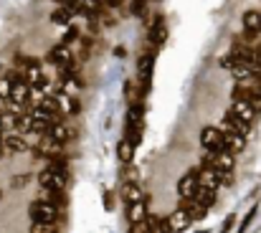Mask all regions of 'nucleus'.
I'll use <instances>...</instances> for the list:
<instances>
[{"label": "nucleus", "instance_id": "nucleus-20", "mask_svg": "<svg viewBox=\"0 0 261 233\" xmlns=\"http://www.w3.org/2000/svg\"><path fill=\"white\" fill-rule=\"evenodd\" d=\"M41 200H48V203H54V205H59V208L66 203V198H64L61 190H46V188H41Z\"/></svg>", "mask_w": 261, "mask_h": 233}, {"label": "nucleus", "instance_id": "nucleus-16", "mask_svg": "<svg viewBox=\"0 0 261 233\" xmlns=\"http://www.w3.org/2000/svg\"><path fill=\"white\" fill-rule=\"evenodd\" d=\"M5 150H10V152H25L28 147H25V140L15 132V135H8L5 137Z\"/></svg>", "mask_w": 261, "mask_h": 233}, {"label": "nucleus", "instance_id": "nucleus-12", "mask_svg": "<svg viewBox=\"0 0 261 233\" xmlns=\"http://www.w3.org/2000/svg\"><path fill=\"white\" fill-rule=\"evenodd\" d=\"M142 124H145V107H142V101H135L127 112V127L142 130Z\"/></svg>", "mask_w": 261, "mask_h": 233}, {"label": "nucleus", "instance_id": "nucleus-2", "mask_svg": "<svg viewBox=\"0 0 261 233\" xmlns=\"http://www.w3.org/2000/svg\"><path fill=\"white\" fill-rule=\"evenodd\" d=\"M200 145H203L208 152L228 150V147H226V135H223L221 127H203V130H200Z\"/></svg>", "mask_w": 261, "mask_h": 233}, {"label": "nucleus", "instance_id": "nucleus-1", "mask_svg": "<svg viewBox=\"0 0 261 233\" xmlns=\"http://www.w3.org/2000/svg\"><path fill=\"white\" fill-rule=\"evenodd\" d=\"M28 216H31L33 223H51V226H56V221H59V205H54V203L38 198V200L31 203Z\"/></svg>", "mask_w": 261, "mask_h": 233}, {"label": "nucleus", "instance_id": "nucleus-19", "mask_svg": "<svg viewBox=\"0 0 261 233\" xmlns=\"http://www.w3.org/2000/svg\"><path fill=\"white\" fill-rule=\"evenodd\" d=\"M74 13H76V8H64V5H61L59 10H54V13H51V20H54V23L66 25V23L71 20V15H74Z\"/></svg>", "mask_w": 261, "mask_h": 233}, {"label": "nucleus", "instance_id": "nucleus-18", "mask_svg": "<svg viewBox=\"0 0 261 233\" xmlns=\"http://www.w3.org/2000/svg\"><path fill=\"white\" fill-rule=\"evenodd\" d=\"M195 203H200L203 208H211L213 203H216V190H211V188H200L198 190V195L193 198Z\"/></svg>", "mask_w": 261, "mask_h": 233}, {"label": "nucleus", "instance_id": "nucleus-4", "mask_svg": "<svg viewBox=\"0 0 261 233\" xmlns=\"http://www.w3.org/2000/svg\"><path fill=\"white\" fill-rule=\"evenodd\" d=\"M198 190H200V183H198L195 170L188 172V175H182V177L177 180V195H180V200H193V198L198 195Z\"/></svg>", "mask_w": 261, "mask_h": 233}, {"label": "nucleus", "instance_id": "nucleus-28", "mask_svg": "<svg viewBox=\"0 0 261 233\" xmlns=\"http://www.w3.org/2000/svg\"><path fill=\"white\" fill-rule=\"evenodd\" d=\"M3 124H5V122H3V117H0V137H3Z\"/></svg>", "mask_w": 261, "mask_h": 233}, {"label": "nucleus", "instance_id": "nucleus-27", "mask_svg": "<svg viewBox=\"0 0 261 233\" xmlns=\"http://www.w3.org/2000/svg\"><path fill=\"white\" fill-rule=\"evenodd\" d=\"M56 3H61L64 8H76L79 5V0H56Z\"/></svg>", "mask_w": 261, "mask_h": 233}, {"label": "nucleus", "instance_id": "nucleus-26", "mask_svg": "<svg viewBox=\"0 0 261 233\" xmlns=\"http://www.w3.org/2000/svg\"><path fill=\"white\" fill-rule=\"evenodd\" d=\"M233 223H236V216H228V218H226V223H223V233L231 231V226H233Z\"/></svg>", "mask_w": 261, "mask_h": 233}, {"label": "nucleus", "instance_id": "nucleus-22", "mask_svg": "<svg viewBox=\"0 0 261 233\" xmlns=\"http://www.w3.org/2000/svg\"><path fill=\"white\" fill-rule=\"evenodd\" d=\"M127 140L137 147V145L142 142V130H137V127H127Z\"/></svg>", "mask_w": 261, "mask_h": 233}, {"label": "nucleus", "instance_id": "nucleus-15", "mask_svg": "<svg viewBox=\"0 0 261 233\" xmlns=\"http://www.w3.org/2000/svg\"><path fill=\"white\" fill-rule=\"evenodd\" d=\"M46 135H51V137H54V140H59V142H66V140H71V130H69L66 124H61V122L51 124Z\"/></svg>", "mask_w": 261, "mask_h": 233}, {"label": "nucleus", "instance_id": "nucleus-6", "mask_svg": "<svg viewBox=\"0 0 261 233\" xmlns=\"http://www.w3.org/2000/svg\"><path fill=\"white\" fill-rule=\"evenodd\" d=\"M236 119H241V122H246V124H251L254 119H256V107L251 104V101H246V99H233V104H231V109H228Z\"/></svg>", "mask_w": 261, "mask_h": 233}, {"label": "nucleus", "instance_id": "nucleus-17", "mask_svg": "<svg viewBox=\"0 0 261 233\" xmlns=\"http://www.w3.org/2000/svg\"><path fill=\"white\" fill-rule=\"evenodd\" d=\"M117 157H119L122 162H132V157H135V145H132L127 137L117 145Z\"/></svg>", "mask_w": 261, "mask_h": 233}, {"label": "nucleus", "instance_id": "nucleus-23", "mask_svg": "<svg viewBox=\"0 0 261 233\" xmlns=\"http://www.w3.org/2000/svg\"><path fill=\"white\" fill-rule=\"evenodd\" d=\"M31 233H56V226H51V223H33Z\"/></svg>", "mask_w": 261, "mask_h": 233}, {"label": "nucleus", "instance_id": "nucleus-14", "mask_svg": "<svg viewBox=\"0 0 261 233\" xmlns=\"http://www.w3.org/2000/svg\"><path fill=\"white\" fill-rule=\"evenodd\" d=\"M25 81L33 86V89H43L46 84H48V79H46V74L38 69V66H31L28 71H25Z\"/></svg>", "mask_w": 261, "mask_h": 233}, {"label": "nucleus", "instance_id": "nucleus-13", "mask_svg": "<svg viewBox=\"0 0 261 233\" xmlns=\"http://www.w3.org/2000/svg\"><path fill=\"white\" fill-rule=\"evenodd\" d=\"M244 31L246 33H261V10H246L244 13Z\"/></svg>", "mask_w": 261, "mask_h": 233}, {"label": "nucleus", "instance_id": "nucleus-24", "mask_svg": "<svg viewBox=\"0 0 261 233\" xmlns=\"http://www.w3.org/2000/svg\"><path fill=\"white\" fill-rule=\"evenodd\" d=\"M254 216H256V208H251V211L246 213V218L241 221V226H239V231L236 233H246V228H249V226H251V221H254Z\"/></svg>", "mask_w": 261, "mask_h": 233}, {"label": "nucleus", "instance_id": "nucleus-21", "mask_svg": "<svg viewBox=\"0 0 261 233\" xmlns=\"http://www.w3.org/2000/svg\"><path fill=\"white\" fill-rule=\"evenodd\" d=\"M10 91H13V79H0V99H10Z\"/></svg>", "mask_w": 261, "mask_h": 233}, {"label": "nucleus", "instance_id": "nucleus-5", "mask_svg": "<svg viewBox=\"0 0 261 233\" xmlns=\"http://www.w3.org/2000/svg\"><path fill=\"white\" fill-rule=\"evenodd\" d=\"M31 91H33V86L25 81V76H15L13 79V91H10V99H8V101H13V104H18V107H20V104H28L31 96H33Z\"/></svg>", "mask_w": 261, "mask_h": 233}, {"label": "nucleus", "instance_id": "nucleus-25", "mask_svg": "<svg viewBox=\"0 0 261 233\" xmlns=\"http://www.w3.org/2000/svg\"><path fill=\"white\" fill-rule=\"evenodd\" d=\"M74 38H79V28H76V25H69V33L64 36V43L69 46V43H71Z\"/></svg>", "mask_w": 261, "mask_h": 233}, {"label": "nucleus", "instance_id": "nucleus-11", "mask_svg": "<svg viewBox=\"0 0 261 233\" xmlns=\"http://www.w3.org/2000/svg\"><path fill=\"white\" fill-rule=\"evenodd\" d=\"M147 203H135V205H127V221L129 226H137V223H147Z\"/></svg>", "mask_w": 261, "mask_h": 233}, {"label": "nucleus", "instance_id": "nucleus-29", "mask_svg": "<svg viewBox=\"0 0 261 233\" xmlns=\"http://www.w3.org/2000/svg\"><path fill=\"white\" fill-rule=\"evenodd\" d=\"M0 157H3V147H0Z\"/></svg>", "mask_w": 261, "mask_h": 233}, {"label": "nucleus", "instance_id": "nucleus-7", "mask_svg": "<svg viewBox=\"0 0 261 233\" xmlns=\"http://www.w3.org/2000/svg\"><path fill=\"white\" fill-rule=\"evenodd\" d=\"M147 38H150L152 48H160V46L168 41V23H165V18H163V15H158V18H155V23H152V28H150Z\"/></svg>", "mask_w": 261, "mask_h": 233}, {"label": "nucleus", "instance_id": "nucleus-10", "mask_svg": "<svg viewBox=\"0 0 261 233\" xmlns=\"http://www.w3.org/2000/svg\"><path fill=\"white\" fill-rule=\"evenodd\" d=\"M168 223H170V231H173V233H182L185 228H190L193 218H190V216H188V213H185L180 205H177L173 213L168 216Z\"/></svg>", "mask_w": 261, "mask_h": 233}, {"label": "nucleus", "instance_id": "nucleus-9", "mask_svg": "<svg viewBox=\"0 0 261 233\" xmlns=\"http://www.w3.org/2000/svg\"><path fill=\"white\" fill-rule=\"evenodd\" d=\"M122 200H124V205L145 203V193H142V188H140L135 180H129V183L122 185Z\"/></svg>", "mask_w": 261, "mask_h": 233}, {"label": "nucleus", "instance_id": "nucleus-3", "mask_svg": "<svg viewBox=\"0 0 261 233\" xmlns=\"http://www.w3.org/2000/svg\"><path fill=\"white\" fill-rule=\"evenodd\" d=\"M203 165H211L221 172H231L233 170V152L221 150V152H205L203 155Z\"/></svg>", "mask_w": 261, "mask_h": 233}, {"label": "nucleus", "instance_id": "nucleus-8", "mask_svg": "<svg viewBox=\"0 0 261 233\" xmlns=\"http://www.w3.org/2000/svg\"><path fill=\"white\" fill-rule=\"evenodd\" d=\"M48 61L56 64L59 69H71V51H69V46L66 43H59L56 48H51Z\"/></svg>", "mask_w": 261, "mask_h": 233}]
</instances>
